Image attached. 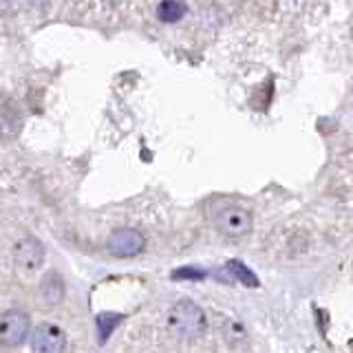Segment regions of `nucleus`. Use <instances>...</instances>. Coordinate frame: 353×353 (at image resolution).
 I'll return each instance as SVG.
<instances>
[{"label": "nucleus", "instance_id": "obj_1", "mask_svg": "<svg viewBox=\"0 0 353 353\" xmlns=\"http://www.w3.org/2000/svg\"><path fill=\"white\" fill-rule=\"evenodd\" d=\"M31 334V318L22 309H7L0 314V345L20 347Z\"/></svg>", "mask_w": 353, "mask_h": 353}, {"label": "nucleus", "instance_id": "obj_2", "mask_svg": "<svg viewBox=\"0 0 353 353\" xmlns=\"http://www.w3.org/2000/svg\"><path fill=\"white\" fill-rule=\"evenodd\" d=\"M168 325L181 336H194L203 329L205 314L201 312L199 305L183 301V303H176L168 312Z\"/></svg>", "mask_w": 353, "mask_h": 353}, {"label": "nucleus", "instance_id": "obj_3", "mask_svg": "<svg viewBox=\"0 0 353 353\" xmlns=\"http://www.w3.org/2000/svg\"><path fill=\"white\" fill-rule=\"evenodd\" d=\"M214 223L223 236L243 239L245 234H250V230H252V214L241 205H225L223 210L216 212Z\"/></svg>", "mask_w": 353, "mask_h": 353}, {"label": "nucleus", "instance_id": "obj_4", "mask_svg": "<svg viewBox=\"0 0 353 353\" xmlns=\"http://www.w3.org/2000/svg\"><path fill=\"white\" fill-rule=\"evenodd\" d=\"M33 353H64L66 336L64 331L53 323H42L29 334Z\"/></svg>", "mask_w": 353, "mask_h": 353}, {"label": "nucleus", "instance_id": "obj_5", "mask_svg": "<svg viewBox=\"0 0 353 353\" xmlns=\"http://www.w3.org/2000/svg\"><path fill=\"white\" fill-rule=\"evenodd\" d=\"M14 263L20 272H36L44 263V245L36 236H25L14 245Z\"/></svg>", "mask_w": 353, "mask_h": 353}, {"label": "nucleus", "instance_id": "obj_6", "mask_svg": "<svg viewBox=\"0 0 353 353\" xmlns=\"http://www.w3.org/2000/svg\"><path fill=\"white\" fill-rule=\"evenodd\" d=\"M106 245H108V252L113 254V256L130 259V256H137V254L143 250V236L137 230H130V228L115 230L113 234H110Z\"/></svg>", "mask_w": 353, "mask_h": 353}, {"label": "nucleus", "instance_id": "obj_7", "mask_svg": "<svg viewBox=\"0 0 353 353\" xmlns=\"http://www.w3.org/2000/svg\"><path fill=\"white\" fill-rule=\"evenodd\" d=\"M64 296V283L60 281L58 274H49L42 283V298L47 305H58Z\"/></svg>", "mask_w": 353, "mask_h": 353}, {"label": "nucleus", "instance_id": "obj_8", "mask_svg": "<svg viewBox=\"0 0 353 353\" xmlns=\"http://www.w3.org/2000/svg\"><path fill=\"white\" fill-rule=\"evenodd\" d=\"M157 16L161 22H176L185 16V5L181 0H161L159 9H157Z\"/></svg>", "mask_w": 353, "mask_h": 353}, {"label": "nucleus", "instance_id": "obj_9", "mask_svg": "<svg viewBox=\"0 0 353 353\" xmlns=\"http://www.w3.org/2000/svg\"><path fill=\"white\" fill-rule=\"evenodd\" d=\"M7 128H9L7 119H5V115H3V113H0V135H3V132H7Z\"/></svg>", "mask_w": 353, "mask_h": 353}, {"label": "nucleus", "instance_id": "obj_10", "mask_svg": "<svg viewBox=\"0 0 353 353\" xmlns=\"http://www.w3.org/2000/svg\"><path fill=\"white\" fill-rule=\"evenodd\" d=\"M27 3H31V5H40L42 0H27Z\"/></svg>", "mask_w": 353, "mask_h": 353}]
</instances>
